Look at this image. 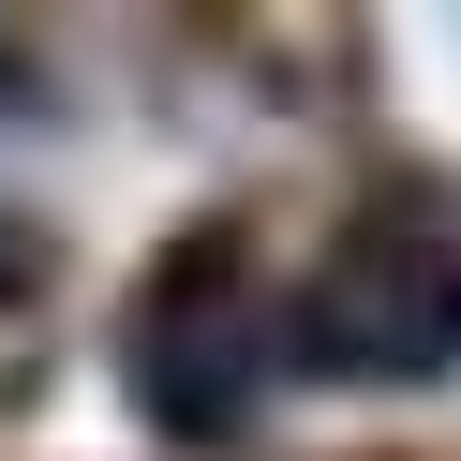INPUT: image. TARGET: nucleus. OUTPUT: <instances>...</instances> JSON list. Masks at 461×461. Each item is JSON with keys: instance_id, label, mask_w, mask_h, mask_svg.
I'll return each instance as SVG.
<instances>
[{"instance_id": "nucleus-1", "label": "nucleus", "mask_w": 461, "mask_h": 461, "mask_svg": "<svg viewBox=\"0 0 461 461\" xmlns=\"http://www.w3.org/2000/svg\"><path fill=\"white\" fill-rule=\"evenodd\" d=\"M298 342L312 372H357V387H431L461 372V239L431 209H387L298 283Z\"/></svg>"}, {"instance_id": "nucleus-2", "label": "nucleus", "mask_w": 461, "mask_h": 461, "mask_svg": "<svg viewBox=\"0 0 461 461\" xmlns=\"http://www.w3.org/2000/svg\"><path fill=\"white\" fill-rule=\"evenodd\" d=\"M253 357H268V328H253V298H223V253H194L134 328V387H149L164 431H239Z\"/></svg>"}, {"instance_id": "nucleus-3", "label": "nucleus", "mask_w": 461, "mask_h": 461, "mask_svg": "<svg viewBox=\"0 0 461 461\" xmlns=\"http://www.w3.org/2000/svg\"><path fill=\"white\" fill-rule=\"evenodd\" d=\"M0 104H15V60H0Z\"/></svg>"}]
</instances>
